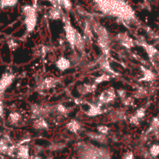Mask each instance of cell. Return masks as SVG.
Here are the masks:
<instances>
[{"mask_svg": "<svg viewBox=\"0 0 159 159\" xmlns=\"http://www.w3.org/2000/svg\"><path fill=\"white\" fill-rule=\"evenodd\" d=\"M15 75L11 71H6L0 78V98L10 87L15 80Z\"/></svg>", "mask_w": 159, "mask_h": 159, "instance_id": "5", "label": "cell"}, {"mask_svg": "<svg viewBox=\"0 0 159 159\" xmlns=\"http://www.w3.org/2000/svg\"><path fill=\"white\" fill-rule=\"evenodd\" d=\"M33 127L38 130H48L49 128V124L45 120V117H39L34 119L33 122Z\"/></svg>", "mask_w": 159, "mask_h": 159, "instance_id": "16", "label": "cell"}, {"mask_svg": "<svg viewBox=\"0 0 159 159\" xmlns=\"http://www.w3.org/2000/svg\"><path fill=\"white\" fill-rule=\"evenodd\" d=\"M57 83H58V80L57 79L52 77H48L40 82V85H39V89L40 90L51 89L54 88L57 85Z\"/></svg>", "mask_w": 159, "mask_h": 159, "instance_id": "12", "label": "cell"}, {"mask_svg": "<svg viewBox=\"0 0 159 159\" xmlns=\"http://www.w3.org/2000/svg\"><path fill=\"white\" fill-rule=\"evenodd\" d=\"M48 159H54V158H48Z\"/></svg>", "mask_w": 159, "mask_h": 159, "instance_id": "36", "label": "cell"}, {"mask_svg": "<svg viewBox=\"0 0 159 159\" xmlns=\"http://www.w3.org/2000/svg\"><path fill=\"white\" fill-rule=\"evenodd\" d=\"M88 105L89 106V109L87 110V111L85 112V114L89 116H91V117H93V116H99V115H101L102 113H104V110L102 109V104L99 103V102H93V103H89Z\"/></svg>", "mask_w": 159, "mask_h": 159, "instance_id": "10", "label": "cell"}, {"mask_svg": "<svg viewBox=\"0 0 159 159\" xmlns=\"http://www.w3.org/2000/svg\"><path fill=\"white\" fill-rule=\"evenodd\" d=\"M61 7L65 10H70L72 8V2L71 0H59Z\"/></svg>", "mask_w": 159, "mask_h": 159, "instance_id": "28", "label": "cell"}, {"mask_svg": "<svg viewBox=\"0 0 159 159\" xmlns=\"http://www.w3.org/2000/svg\"><path fill=\"white\" fill-rule=\"evenodd\" d=\"M146 116V109L144 107L138 109L134 114L130 116V124L132 125L138 126L141 124V121L144 119Z\"/></svg>", "mask_w": 159, "mask_h": 159, "instance_id": "9", "label": "cell"}, {"mask_svg": "<svg viewBox=\"0 0 159 159\" xmlns=\"http://www.w3.org/2000/svg\"><path fill=\"white\" fill-rule=\"evenodd\" d=\"M5 116V107L4 102L2 98H0V118L3 119Z\"/></svg>", "mask_w": 159, "mask_h": 159, "instance_id": "33", "label": "cell"}, {"mask_svg": "<svg viewBox=\"0 0 159 159\" xmlns=\"http://www.w3.org/2000/svg\"><path fill=\"white\" fill-rule=\"evenodd\" d=\"M97 89V85L95 83H85L78 86V91L81 95H88L90 93H95Z\"/></svg>", "mask_w": 159, "mask_h": 159, "instance_id": "13", "label": "cell"}, {"mask_svg": "<svg viewBox=\"0 0 159 159\" xmlns=\"http://www.w3.org/2000/svg\"><path fill=\"white\" fill-rule=\"evenodd\" d=\"M112 77H113V76L110 75L103 72L102 75L95 78V79L93 80V83H95L96 85H99V84L103 83V82H108V81H110V79H112Z\"/></svg>", "mask_w": 159, "mask_h": 159, "instance_id": "22", "label": "cell"}, {"mask_svg": "<svg viewBox=\"0 0 159 159\" xmlns=\"http://www.w3.org/2000/svg\"><path fill=\"white\" fill-rule=\"evenodd\" d=\"M116 91L114 88L110 87L100 93L98 97V102L102 105H107L113 102L116 99Z\"/></svg>", "mask_w": 159, "mask_h": 159, "instance_id": "6", "label": "cell"}, {"mask_svg": "<svg viewBox=\"0 0 159 159\" xmlns=\"http://www.w3.org/2000/svg\"><path fill=\"white\" fill-rule=\"evenodd\" d=\"M51 109L46 105L34 104L31 106V115L34 119L39 117H45L51 111Z\"/></svg>", "mask_w": 159, "mask_h": 159, "instance_id": "7", "label": "cell"}, {"mask_svg": "<svg viewBox=\"0 0 159 159\" xmlns=\"http://www.w3.org/2000/svg\"><path fill=\"white\" fill-rule=\"evenodd\" d=\"M12 140L9 135H3L0 138V154H5L7 155L9 149L12 145Z\"/></svg>", "mask_w": 159, "mask_h": 159, "instance_id": "11", "label": "cell"}, {"mask_svg": "<svg viewBox=\"0 0 159 159\" xmlns=\"http://www.w3.org/2000/svg\"><path fill=\"white\" fill-rule=\"evenodd\" d=\"M122 103L124 104V106H127V107H131V106H133L134 103V99L133 97L127 96L124 100H122Z\"/></svg>", "mask_w": 159, "mask_h": 159, "instance_id": "31", "label": "cell"}, {"mask_svg": "<svg viewBox=\"0 0 159 159\" xmlns=\"http://www.w3.org/2000/svg\"><path fill=\"white\" fill-rule=\"evenodd\" d=\"M148 94V90L145 87H139L134 93V97L135 99H143Z\"/></svg>", "mask_w": 159, "mask_h": 159, "instance_id": "24", "label": "cell"}, {"mask_svg": "<svg viewBox=\"0 0 159 159\" xmlns=\"http://www.w3.org/2000/svg\"><path fill=\"white\" fill-rule=\"evenodd\" d=\"M97 130L99 133L102 134L107 135L110 133V127L106 125H100L97 127Z\"/></svg>", "mask_w": 159, "mask_h": 159, "instance_id": "30", "label": "cell"}, {"mask_svg": "<svg viewBox=\"0 0 159 159\" xmlns=\"http://www.w3.org/2000/svg\"><path fill=\"white\" fill-rule=\"evenodd\" d=\"M159 130V117H154L151 122L150 127L147 131V135L150 134H154L155 131Z\"/></svg>", "mask_w": 159, "mask_h": 159, "instance_id": "23", "label": "cell"}, {"mask_svg": "<svg viewBox=\"0 0 159 159\" xmlns=\"http://www.w3.org/2000/svg\"><path fill=\"white\" fill-rule=\"evenodd\" d=\"M54 111L61 116H66L68 113V109L62 104H58L54 107Z\"/></svg>", "mask_w": 159, "mask_h": 159, "instance_id": "27", "label": "cell"}, {"mask_svg": "<svg viewBox=\"0 0 159 159\" xmlns=\"http://www.w3.org/2000/svg\"><path fill=\"white\" fill-rule=\"evenodd\" d=\"M55 66L60 71H65L71 68V61L65 57H60L55 61Z\"/></svg>", "mask_w": 159, "mask_h": 159, "instance_id": "14", "label": "cell"}, {"mask_svg": "<svg viewBox=\"0 0 159 159\" xmlns=\"http://www.w3.org/2000/svg\"><path fill=\"white\" fill-rule=\"evenodd\" d=\"M116 94L119 96L120 99H121V101L124 100L126 97H127V92L124 89H118L116 90Z\"/></svg>", "mask_w": 159, "mask_h": 159, "instance_id": "32", "label": "cell"}, {"mask_svg": "<svg viewBox=\"0 0 159 159\" xmlns=\"http://www.w3.org/2000/svg\"><path fill=\"white\" fill-rule=\"evenodd\" d=\"M64 22V29H65V37H66L67 41L68 42L70 46L72 48H75V38L76 34H77V30L71 25V22L67 17H62Z\"/></svg>", "mask_w": 159, "mask_h": 159, "instance_id": "3", "label": "cell"}, {"mask_svg": "<svg viewBox=\"0 0 159 159\" xmlns=\"http://www.w3.org/2000/svg\"><path fill=\"white\" fill-rule=\"evenodd\" d=\"M48 16L49 19L52 20H58L63 17L61 12V8H56L52 7L50 9L49 12H48Z\"/></svg>", "mask_w": 159, "mask_h": 159, "instance_id": "21", "label": "cell"}, {"mask_svg": "<svg viewBox=\"0 0 159 159\" xmlns=\"http://www.w3.org/2000/svg\"><path fill=\"white\" fill-rule=\"evenodd\" d=\"M22 12L24 16L23 23H24L26 32L32 33L35 30L37 24V16L36 8L30 5H25V6H22Z\"/></svg>", "mask_w": 159, "mask_h": 159, "instance_id": "2", "label": "cell"}, {"mask_svg": "<svg viewBox=\"0 0 159 159\" xmlns=\"http://www.w3.org/2000/svg\"><path fill=\"white\" fill-rule=\"evenodd\" d=\"M93 30L97 35L98 46L102 51L104 55L108 57L110 51V39L108 31L99 23L93 25Z\"/></svg>", "mask_w": 159, "mask_h": 159, "instance_id": "1", "label": "cell"}, {"mask_svg": "<svg viewBox=\"0 0 159 159\" xmlns=\"http://www.w3.org/2000/svg\"><path fill=\"white\" fill-rule=\"evenodd\" d=\"M140 44L141 46H143L145 49L146 52L148 53V55L149 59H150V61L152 62V64L153 65V66H155V68L158 69L159 68V51L158 49L153 47L152 45L148 44L146 42H143L141 43Z\"/></svg>", "mask_w": 159, "mask_h": 159, "instance_id": "4", "label": "cell"}, {"mask_svg": "<svg viewBox=\"0 0 159 159\" xmlns=\"http://www.w3.org/2000/svg\"><path fill=\"white\" fill-rule=\"evenodd\" d=\"M7 45L11 51H15V50H16L19 47L18 43H17L15 40H13V39H9V40H8Z\"/></svg>", "mask_w": 159, "mask_h": 159, "instance_id": "29", "label": "cell"}, {"mask_svg": "<svg viewBox=\"0 0 159 159\" xmlns=\"http://www.w3.org/2000/svg\"><path fill=\"white\" fill-rule=\"evenodd\" d=\"M121 159H134V155L132 152L128 151V152H125V153L123 155L122 158Z\"/></svg>", "mask_w": 159, "mask_h": 159, "instance_id": "34", "label": "cell"}, {"mask_svg": "<svg viewBox=\"0 0 159 159\" xmlns=\"http://www.w3.org/2000/svg\"><path fill=\"white\" fill-rule=\"evenodd\" d=\"M22 120V115L19 112L13 111L11 112L8 116V122L9 124L13 126H16L20 124V122Z\"/></svg>", "mask_w": 159, "mask_h": 159, "instance_id": "19", "label": "cell"}, {"mask_svg": "<svg viewBox=\"0 0 159 159\" xmlns=\"http://www.w3.org/2000/svg\"><path fill=\"white\" fill-rule=\"evenodd\" d=\"M99 65H100V68L102 70V71L105 73H107V74L110 75L112 76L116 75V73L115 72L114 70L112 68V67L110 66V61H108L107 56H105L103 59H102L99 63Z\"/></svg>", "mask_w": 159, "mask_h": 159, "instance_id": "15", "label": "cell"}, {"mask_svg": "<svg viewBox=\"0 0 159 159\" xmlns=\"http://www.w3.org/2000/svg\"><path fill=\"white\" fill-rule=\"evenodd\" d=\"M141 70H142V77L141 78V80L142 82H152L155 79V73L152 72L148 68L141 66Z\"/></svg>", "mask_w": 159, "mask_h": 159, "instance_id": "20", "label": "cell"}, {"mask_svg": "<svg viewBox=\"0 0 159 159\" xmlns=\"http://www.w3.org/2000/svg\"><path fill=\"white\" fill-rule=\"evenodd\" d=\"M87 136L91 140L96 141V142L99 143V144H107V141H108L107 135L102 134L99 133V132H97V133H96V132H89L87 134Z\"/></svg>", "mask_w": 159, "mask_h": 159, "instance_id": "17", "label": "cell"}, {"mask_svg": "<svg viewBox=\"0 0 159 159\" xmlns=\"http://www.w3.org/2000/svg\"><path fill=\"white\" fill-rule=\"evenodd\" d=\"M67 130H69L71 133L78 134L79 131H80L82 126H81L80 122L75 119H72L66 125Z\"/></svg>", "mask_w": 159, "mask_h": 159, "instance_id": "18", "label": "cell"}, {"mask_svg": "<svg viewBox=\"0 0 159 159\" xmlns=\"http://www.w3.org/2000/svg\"><path fill=\"white\" fill-rule=\"evenodd\" d=\"M0 159H5V158L3 156H2V155H0Z\"/></svg>", "mask_w": 159, "mask_h": 159, "instance_id": "35", "label": "cell"}, {"mask_svg": "<svg viewBox=\"0 0 159 159\" xmlns=\"http://www.w3.org/2000/svg\"><path fill=\"white\" fill-rule=\"evenodd\" d=\"M19 0H0V9H5L7 8L14 7L16 6Z\"/></svg>", "mask_w": 159, "mask_h": 159, "instance_id": "25", "label": "cell"}, {"mask_svg": "<svg viewBox=\"0 0 159 159\" xmlns=\"http://www.w3.org/2000/svg\"><path fill=\"white\" fill-rule=\"evenodd\" d=\"M149 155H150L151 158H156L159 156V144H154L150 147L148 150Z\"/></svg>", "mask_w": 159, "mask_h": 159, "instance_id": "26", "label": "cell"}, {"mask_svg": "<svg viewBox=\"0 0 159 159\" xmlns=\"http://www.w3.org/2000/svg\"><path fill=\"white\" fill-rule=\"evenodd\" d=\"M116 39L123 47L127 48V49L133 48L136 45V41L132 37H130L127 33L122 32L116 35Z\"/></svg>", "mask_w": 159, "mask_h": 159, "instance_id": "8", "label": "cell"}]
</instances>
